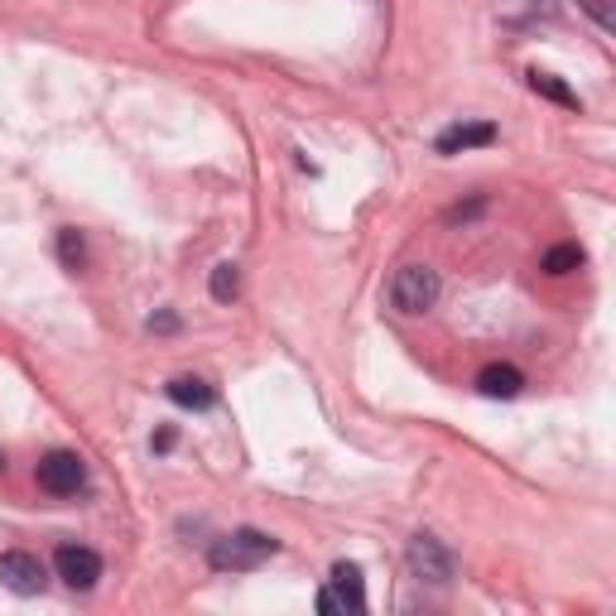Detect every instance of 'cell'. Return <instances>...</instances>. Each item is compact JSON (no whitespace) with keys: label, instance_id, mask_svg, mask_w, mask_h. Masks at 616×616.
I'll return each instance as SVG.
<instances>
[{"label":"cell","instance_id":"cell-1","mask_svg":"<svg viewBox=\"0 0 616 616\" xmlns=\"http://www.w3.org/2000/svg\"><path fill=\"white\" fill-rule=\"evenodd\" d=\"M275 554H280V539L246 525V530H232V535L212 539L208 563L217 573H251V569H260V563H270Z\"/></svg>","mask_w":616,"mask_h":616},{"label":"cell","instance_id":"cell-2","mask_svg":"<svg viewBox=\"0 0 616 616\" xmlns=\"http://www.w3.org/2000/svg\"><path fill=\"white\" fill-rule=\"evenodd\" d=\"M439 294H443V280H439V270L433 265H400L395 270V280H391V304L395 313H405V318H419V313H429L433 304H439Z\"/></svg>","mask_w":616,"mask_h":616},{"label":"cell","instance_id":"cell-3","mask_svg":"<svg viewBox=\"0 0 616 616\" xmlns=\"http://www.w3.org/2000/svg\"><path fill=\"white\" fill-rule=\"evenodd\" d=\"M405 559H409V573H415L419 583H433V588L453 583V573H457V559H453V549L443 545L439 535H429V530H419V535L409 539Z\"/></svg>","mask_w":616,"mask_h":616},{"label":"cell","instance_id":"cell-4","mask_svg":"<svg viewBox=\"0 0 616 616\" xmlns=\"http://www.w3.org/2000/svg\"><path fill=\"white\" fill-rule=\"evenodd\" d=\"M34 481H39V491H48V497H78V491L88 487V467H82L78 453L54 449V453L39 457V467H34Z\"/></svg>","mask_w":616,"mask_h":616},{"label":"cell","instance_id":"cell-5","mask_svg":"<svg viewBox=\"0 0 616 616\" xmlns=\"http://www.w3.org/2000/svg\"><path fill=\"white\" fill-rule=\"evenodd\" d=\"M0 588H10L15 597H39L48 588V569L34 559V554L5 549V554H0Z\"/></svg>","mask_w":616,"mask_h":616},{"label":"cell","instance_id":"cell-6","mask_svg":"<svg viewBox=\"0 0 616 616\" xmlns=\"http://www.w3.org/2000/svg\"><path fill=\"white\" fill-rule=\"evenodd\" d=\"M54 573L63 578L72 593H92L96 578H102V554L88 545H58L54 554Z\"/></svg>","mask_w":616,"mask_h":616},{"label":"cell","instance_id":"cell-7","mask_svg":"<svg viewBox=\"0 0 616 616\" xmlns=\"http://www.w3.org/2000/svg\"><path fill=\"white\" fill-rule=\"evenodd\" d=\"M497 140V126L491 120H457V126H449L439 140H433V150L439 154H463V150H481V144Z\"/></svg>","mask_w":616,"mask_h":616},{"label":"cell","instance_id":"cell-8","mask_svg":"<svg viewBox=\"0 0 616 616\" xmlns=\"http://www.w3.org/2000/svg\"><path fill=\"white\" fill-rule=\"evenodd\" d=\"M477 391L487 395V400H515V395L525 391V376L515 367H505V361H491V367L477 371Z\"/></svg>","mask_w":616,"mask_h":616},{"label":"cell","instance_id":"cell-9","mask_svg":"<svg viewBox=\"0 0 616 616\" xmlns=\"http://www.w3.org/2000/svg\"><path fill=\"white\" fill-rule=\"evenodd\" d=\"M328 588H333L337 597H342V607L352 612V616H361V612H367V578H361V569H357V563L337 559V563H333Z\"/></svg>","mask_w":616,"mask_h":616},{"label":"cell","instance_id":"cell-10","mask_svg":"<svg viewBox=\"0 0 616 616\" xmlns=\"http://www.w3.org/2000/svg\"><path fill=\"white\" fill-rule=\"evenodd\" d=\"M168 400H174L178 409H212L217 391L202 376H174L168 381Z\"/></svg>","mask_w":616,"mask_h":616},{"label":"cell","instance_id":"cell-11","mask_svg":"<svg viewBox=\"0 0 616 616\" xmlns=\"http://www.w3.org/2000/svg\"><path fill=\"white\" fill-rule=\"evenodd\" d=\"M525 78H530V92H539V96H549V102H559V106H569V112H578V92H573V88H563V82L554 78V72L530 68Z\"/></svg>","mask_w":616,"mask_h":616},{"label":"cell","instance_id":"cell-12","mask_svg":"<svg viewBox=\"0 0 616 616\" xmlns=\"http://www.w3.org/2000/svg\"><path fill=\"white\" fill-rule=\"evenodd\" d=\"M583 246H573V241H563V246H549L545 251V260H539V270L545 275H573V270H583Z\"/></svg>","mask_w":616,"mask_h":616},{"label":"cell","instance_id":"cell-13","mask_svg":"<svg viewBox=\"0 0 616 616\" xmlns=\"http://www.w3.org/2000/svg\"><path fill=\"white\" fill-rule=\"evenodd\" d=\"M208 289H212V299H217V304H232V299H236V289H241V270H236L232 260H222V265H217V270H212Z\"/></svg>","mask_w":616,"mask_h":616},{"label":"cell","instance_id":"cell-14","mask_svg":"<svg viewBox=\"0 0 616 616\" xmlns=\"http://www.w3.org/2000/svg\"><path fill=\"white\" fill-rule=\"evenodd\" d=\"M58 260H63L72 275L88 265V246H82V236L72 232V226H63V232H58Z\"/></svg>","mask_w":616,"mask_h":616},{"label":"cell","instance_id":"cell-15","mask_svg":"<svg viewBox=\"0 0 616 616\" xmlns=\"http://www.w3.org/2000/svg\"><path fill=\"white\" fill-rule=\"evenodd\" d=\"M578 5H583L588 15H593V20L602 24V30H612V24H616V20H612V10H607V0H578Z\"/></svg>","mask_w":616,"mask_h":616},{"label":"cell","instance_id":"cell-16","mask_svg":"<svg viewBox=\"0 0 616 616\" xmlns=\"http://www.w3.org/2000/svg\"><path fill=\"white\" fill-rule=\"evenodd\" d=\"M318 612H323V616H347V607H342V597H337V593H333V588H323V593H318Z\"/></svg>","mask_w":616,"mask_h":616},{"label":"cell","instance_id":"cell-17","mask_svg":"<svg viewBox=\"0 0 616 616\" xmlns=\"http://www.w3.org/2000/svg\"><path fill=\"white\" fill-rule=\"evenodd\" d=\"M150 333H178V313H154V318H150Z\"/></svg>","mask_w":616,"mask_h":616},{"label":"cell","instance_id":"cell-18","mask_svg":"<svg viewBox=\"0 0 616 616\" xmlns=\"http://www.w3.org/2000/svg\"><path fill=\"white\" fill-rule=\"evenodd\" d=\"M168 449H174V429H160L154 433V453H168Z\"/></svg>","mask_w":616,"mask_h":616},{"label":"cell","instance_id":"cell-19","mask_svg":"<svg viewBox=\"0 0 616 616\" xmlns=\"http://www.w3.org/2000/svg\"><path fill=\"white\" fill-rule=\"evenodd\" d=\"M0 473H5V457H0Z\"/></svg>","mask_w":616,"mask_h":616}]
</instances>
